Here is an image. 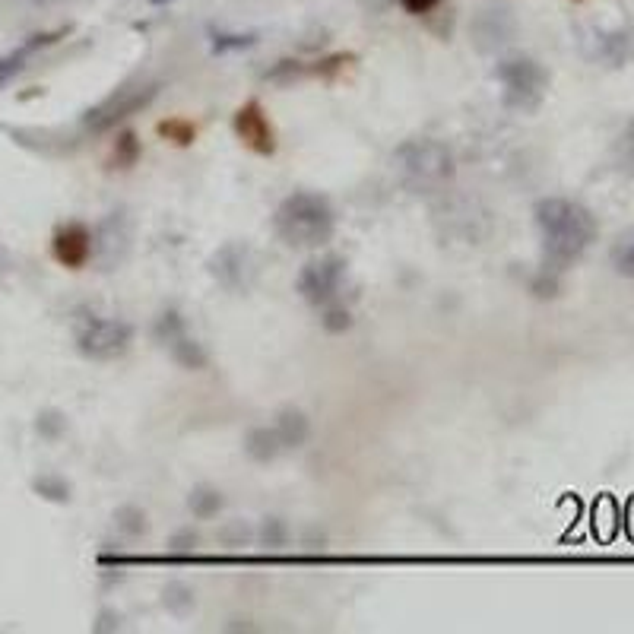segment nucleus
Returning a JSON list of instances; mask_svg holds the SVG:
<instances>
[{
  "mask_svg": "<svg viewBox=\"0 0 634 634\" xmlns=\"http://www.w3.org/2000/svg\"><path fill=\"white\" fill-rule=\"evenodd\" d=\"M400 7H403V13H409V16H428L432 10L441 7V0H400Z\"/></svg>",
  "mask_w": 634,
  "mask_h": 634,
  "instance_id": "obj_31",
  "label": "nucleus"
},
{
  "mask_svg": "<svg viewBox=\"0 0 634 634\" xmlns=\"http://www.w3.org/2000/svg\"><path fill=\"white\" fill-rule=\"evenodd\" d=\"M343 276H346V260L340 254H324V257L308 260V264L302 267V273H298V279H295V289L305 302L327 305L330 298L340 292Z\"/></svg>",
  "mask_w": 634,
  "mask_h": 634,
  "instance_id": "obj_8",
  "label": "nucleus"
},
{
  "mask_svg": "<svg viewBox=\"0 0 634 634\" xmlns=\"http://www.w3.org/2000/svg\"><path fill=\"white\" fill-rule=\"evenodd\" d=\"M181 333H184V321L178 317V311H165L159 321H156V340L162 346H169L172 340H178Z\"/></svg>",
  "mask_w": 634,
  "mask_h": 634,
  "instance_id": "obj_24",
  "label": "nucleus"
},
{
  "mask_svg": "<svg viewBox=\"0 0 634 634\" xmlns=\"http://www.w3.org/2000/svg\"><path fill=\"white\" fill-rule=\"evenodd\" d=\"M609 264L619 276L634 279V229H628V232H622L619 238H615V245L609 251Z\"/></svg>",
  "mask_w": 634,
  "mask_h": 634,
  "instance_id": "obj_15",
  "label": "nucleus"
},
{
  "mask_svg": "<svg viewBox=\"0 0 634 634\" xmlns=\"http://www.w3.org/2000/svg\"><path fill=\"white\" fill-rule=\"evenodd\" d=\"M245 454L254 463H273L279 454H283V444H279V438L270 425H257L245 435Z\"/></svg>",
  "mask_w": 634,
  "mask_h": 634,
  "instance_id": "obj_14",
  "label": "nucleus"
},
{
  "mask_svg": "<svg viewBox=\"0 0 634 634\" xmlns=\"http://www.w3.org/2000/svg\"><path fill=\"white\" fill-rule=\"evenodd\" d=\"M257 39L248 32H219V35H213V51L216 54H226V51H241V48H251Z\"/></svg>",
  "mask_w": 634,
  "mask_h": 634,
  "instance_id": "obj_25",
  "label": "nucleus"
},
{
  "mask_svg": "<svg viewBox=\"0 0 634 634\" xmlns=\"http://www.w3.org/2000/svg\"><path fill=\"white\" fill-rule=\"evenodd\" d=\"M159 137L172 140L178 146H191L197 140V127L191 121H184V118H169V121L159 124Z\"/></svg>",
  "mask_w": 634,
  "mask_h": 634,
  "instance_id": "obj_19",
  "label": "nucleus"
},
{
  "mask_svg": "<svg viewBox=\"0 0 634 634\" xmlns=\"http://www.w3.org/2000/svg\"><path fill=\"white\" fill-rule=\"evenodd\" d=\"M23 61H26V51L20 48L16 54H10V58H0V86H7L16 73L23 70Z\"/></svg>",
  "mask_w": 634,
  "mask_h": 634,
  "instance_id": "obj_30",
  "label": "nucleus"
},
{
  "mask_svg": "<svg viewBox=\"0 0 634 634\" xmlns=\"http://www.w3.org/2000/svg\"><path fill=\"white\" fill-rule=\"evenodd\" d=\"M130 340H134V327L121 317H99L89 314L77 324V349L86 359L108 362L127 352Z\"/></svg>",
  "mask_w": 634,
  "mask_h": 634,
  "instance_id": "obj_5",
  "label": "nucleus"
},
{
  "mask_svg": "<svg viewBox=\"0 0 634 634\" xmlns=\"http://www.w3.org/2000/svg\"><path fill=\"white\" fill-rule=\"evenodd\" d=\"M219 539L232 549H241L251 539V527L245 524V520H232V524H226L219 530Z\"/></svg>",
  "mask_w": 634,
  "mask_h": 634,
  "instance_id": "obj_27",
  "label": "nucleus"
},
{
  "mask_svg": "<svg viewBox=\"0 0 634 634\" xmlns=\"http://www.w3.org/2000/svg\"><path fill=\"white\" fill-rule=\"evenodd\" d=\"M257 536H260V543H264L267 549H283L286 546V524H283V520H276V517H267Z\"/></svg>",
  "mask_w": 634,
  "mask_h": 634,
  "instance_id": "obj_26",
  "label": "nucleus"
},
{
  "mask_svg": "<svg viewBox=\"0 0 634 634\" xmlns=\"http://www.w3.org/2000/svg\"><path fill=\"white\" fill-rule=\"evenodd\" d=\"M162 603L169 606V612L184 615V612L194 609V590L188 584H169L162 593Z\"/></svg>",
  "mask_w": 634,
  "mask_h": 634,
  "instance_id": "obj_21",
  "label": "nucleus"
},
{
  "mask_svg": "<svg viewBox=\"0 0 634 634\" xmlns=\"http://www.w3.org/2000/svg\"><path fill=\"white\" fill-rule=\"evenodd\" d=\"M118 628H121V615H115V612H105L102 625H96V631H118Z\"/></svg>",
  "mask_w": 634,
  "mask_h": 634,
  "instance_id": "obj_33",
  "label": "nucleus"
},
{
  "mask_svg": "<svg viewBox=\"0 0 634 634\" xmlns=\"http://www.w3.org/2000/svg\"><path fill=\"white\" fill-rule=\"evenodd\" d=\"M273 229L289 248H324L337 232V213L327 197L314 191H295L276 207Z\"/></svg>",
  "mask_w": 634,
  "mask_h": 634,
  "instance_id": "obj_2",
  "label": "nucleus"
},
{
  "mask_svg": "<svg viewBox=\"0 0 634 634\" xmlns=\"http://www.w3.org/2000/svg\"><path fill=\"white\" fill-rule=\"evenodd\" d=\"M197 543H200V536H197L194 530H178V533L169 539V552H172V555H188V552L197 549Z\"/></svg>",
  "mask_w": 634,
  "mask_h": 634,
  "instance_id": "obj_29",
  "label": "nucleus"
},
{
  "mask_svg": "<svg viewBox=\"0 0 634 634\" xmlns=\"http://www.w3.org/2000/svg\"><path fill=\"white\" fill-rule=\"evenodd\" d=\"M149 4H169V0H149Z\"/></svg>",
  "mask_w": 634,
  "mask_h": 634,
  "instance_id": "obj_34",
  "label": "nucleus"
},
{
  "mask_svg": "<svg viewBox=\"0 0 634 634\" xmlns=\"http://www.w3.org/2000/svg\"><path fill=\"white\" fill-rule=\"evenodd\" d=\"M235 134L257 156H273L276 153V134L264 115L260 102H245L235 111Z\"/></svg>",
  "mask_w": 634,
  "mask_h": 634,
  "instance_id": "obj_10",
  "label": "nucleus"
},
{
  "mask_svg": "<svg viewBox=\"0 0 634 634\" xmlns=\"http://www.w3.org/2000/svg\"><path fill=\"white\" fill-rule=\"evenodd\" d=\"M32 486H35V492H39L42 498H48V501H61V505H64V501H70V486L58 476H39Z\"/></svg>",
  "mask_w": 634,
  "mask_h": 634,
  "instance_id": "obj_23",
  "label": "nucleus"
},
{
  "mask_svg": "<svg viewBox=\"0 0 634 634\" xmlns=\"http://www.w3.org/2000/svg\"><path fill=\"white\" fill-rule=\"evenodd\" d=\"M470 39L479 54H498L505 51L517 39V13L508 4L489 0L473 13L470 23Z\"/></svg>",
  "mask_w": 634,
  "mask_h": 634,
  "instance_id": "obj_6",
  "label": "nucleus"
},
{
  "mask_svg": "<svg viewBox=\"0 0 634 634\" xmlns=\"http://www.w3.org/2000/svg\"><path fill=\"white\" fill-rule=\"evenodd\" d=\"M634 54V35L628 29H603L593 35V51L590 58H596L606 67H622Z\"/></svg>",
  "mask_w": 634,
  "mask_h": 634,
  "instance_id": "obj_12",
  "label": "nucleus"
},
{
  "mask_svg": "<svg viewBox=\"0 0 634 634\" xmlns=\"http://www.w3.org/2000/svg\"><path fill=\"white\" fill-rule=\"evenodd\" d=\"M273 432H276L279 444H283V451H292V447H302L308 441L311 422H308V416L302 413V409L286 406V409H279V413H276Z\"/></svg>",
  "mask_w": 634,
  "mask_h": 634,
  "instance_id": "obj_13",
  "label": "nucleus"
},
{
  "mask_svg": "<svg viewBox=\"0 0 634 634\" xmlns=\"http://www.w3.org/2000/svg\"><path fill=\"white\" fill-rule=\"evenodd\" d=\"M35 428H39V432H42L48 441H54V438H61V432L67 428V419L58 413V409H48V413H42V416H39V422H35Z\"/></svg>",
  "mask_w": 634,
  "mask_h": 634,
  "instance_id": "obj_28",
  "label": "nucleus"
},
{
  "mask_svg": "<svg viewBox=\"0 0 634 634\" xmlns=\"http://www.w3.org/2000/svg\"><path fill=\"white\" fill-rule=\"evenodd\" d=\"M495 77L501 83V99H505V105L514 111H524V115H530V111L543 105L549 92V70L536 58H527V54H514V58L498 61Z\"/></svg>",
  "mask_w": 634,
  "mask_h": 634,
  "instance_id": "obj_3",
  "label": "nucleus"
},
{
  "mask_svg": "<svg viewBox=\"0 0 634 634\" xmlns=\"http://www.w3.org/2000/svg\"><path fill=\"white\" fill-rule=\"evenodd\" d=\"M324 327H327L330 333L346 330V327H349V311H343V308H330L327 317H324Z\"/></svg>",
  "mask_w": 634,
  "mask_h": 634,
  "instance_id": "obj_32",
  "label": "nucleus"
},
{
  "mask_svg": "<svg viewBox=\"0 0 634 634\" xmlns=\"http://www.w3.org/2000/svg\"><path fill=\"white\" fill-rule=\"evenodd\" d=\"M169 349H172L175 362L184 365V368H194V371H197V368L207 365V352H203V346H200L197 340H191L188 333H181L178 340H172Z\"/></svg>",
  "mask_w": 634,
  "mask_h": 634,
  "instance_id": "obj_18",
  "label": "nucleus"
},
{
  "mask_svg": "<svg viewBox=\"0 0 634 634\" xmlns=\"http://www.w3.org/2000/svg\"><path fill=\"white\" fill-rule=\"evenodd\" d=\"M159 96V83H143V86H124L118 92H111L105 102H99L92 111H86V127L92 134H105L115 124L127 121L130 115L143 111L149 102Z\"/></svg>",
  "mask_w": 634,
  "mask_h": 634,
  "instance_id": "obj_7",
  "label": "nucleus"
},
{
  "mask_svg": "<svg viewBox=\"0 0 634 634\" xmlns=\"http://www.w3.org/2000/svg\"><path fill=\"white\" fill-rule=\"evenodd\" d=\"M222 505H226V501H222V492L213 486H197L188 498V508L194 511L197 520H213L222 511Z\"/></svg>",
  "mask_w": 634,
  "mask_h": 634,
  "instance_id": "obj_16",
  "label": "nucleus"
},
{
  "mask_svg": "<svg viewBox=\"0 0 634 634\" xmlns=\"http://www.w3.org/2000/svg\"><path fill=\"white\" fill-rule=\"evenodd\" d=\"M51 254H54V260H58V264L67 267V270H80V267H86L89 257H92V232H89L86 226H80V222H70V226H61L58 232H54Z\"/></svg>",
  "mask_w": 634,
  "mask_h": 634,
  "instance_id": "obj_11",
  "label": "nucleus"
},
{
  "mask_svg": "<svg viewBox=\"0 0 634 634\" xmlns=\"http://www.w3.org/2000/svg\"><path fill=\"white\" fill-rule=\"evenodd\" d=\"M115 524H118V530L121 533H127V536H143L146 533V514L137 508V505H124V508H118L115 511Z\"/></svg>",
  "mask_w": 634,
  "mask_h": 634,
  "instance_id": "obj_20",
  "label": "nucleus"
},
{
  "mask_svg": "<svg viewBox=\"0 0 634 634\" xmlns=\"http://www.w3.org/2000/svg\"><path fill=\"white\" fill-rule=\"evenodd\" d=\"M394 162L400 175L413 184V188H438V184L454 178V153L441 140H406L397 146Z\"/></svg>",
  "mask_w": 634,
  "mask_h": 634,
  "instance_id": "obj_4",
  "label": "nucleus"
},
{
  "mask_svg": "<svg viewBox=\"0 0 634 634\" xmlns=\"http://www.w3.org/2000/svg\"><path fill=\"white\" fill-rule=\"evenodd\" d=\"M574 4H581V0H574Z\"/></svg>",
  "mask_w": 634,
  "mask_h": 634,
  "instance_id": "obj_35",
  "label": "nucleus"
},
{
  "mask_svg": "<svg viewBox=\"0 0 634 634\" xmlns=\"http://www.w3.org/2000/svg\"><path fill=\"white\" fill-rule=\"evenodd\" d=\"M137 159H140V140H137L134 130H124L115 143V165L118 169H130Z\"/></svg>",
  "mask_w": 634,
  "mask_h": 634,
  "instance_id": "obj_22",
  "label": "nucleus"
},
{
  "mask_svg": "<svg viewBox=\"0 0 634 634\" xmlns=\"http://www.w3.org/2000/svg\"><path fill=\"white\" fill-rule=\"evenodd\" d=\"M210 273L219 279L222 286L229 292H245L254 283V254L248 245H241V241H232V245H222L213 260H210Z\"/></svg>",
  "mask_w": 634,
  "mask_h": 634,
  "instance_id": "obj_9",
  "label": "nucleus"
},
{
  "mask_svg": "<svg viewBox=\"0 0 634 634\" xmlns=\"http://www.w3.org/2000/svg\"><path fill=\"white\" fill-rule=\"evenodd\" d=\"M612 162L622 175L634 178V118L622 127V134L612 143Z\"/></svg>",
  "mask_w": 634,
  "mask_h": 634,
  "instance_id": "obj_17",
  "label": "nucleus"
},
{
  "mask_svg": "<svg viewBox=\"0 0 634 634\" xmlns=\"http://www.w3.org/2000/svg\"><path fill=\"white\" fill-rule=\"evenodd\" d=\"M539 238H543L546 270H568L577 264L600 235L596 216L571 197H543L533 207Z\"/></svg>",
  "mask_w": 634,
  "mask_h": 634,
  "instance_id": "obj_1",
  "label": "nucleus"
}]
</instances>
